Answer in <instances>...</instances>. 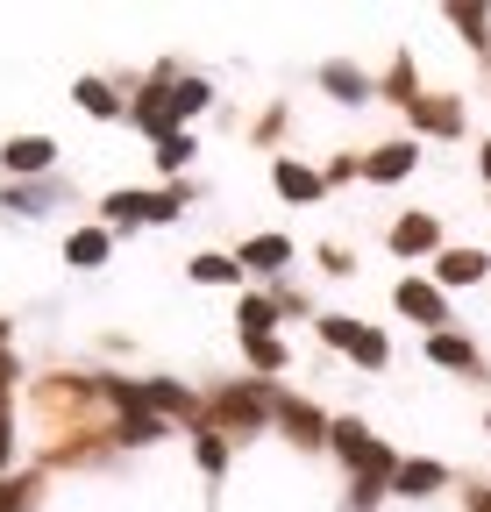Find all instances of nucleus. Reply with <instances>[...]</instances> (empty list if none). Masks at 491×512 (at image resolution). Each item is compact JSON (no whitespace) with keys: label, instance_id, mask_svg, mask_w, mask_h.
<instances>
[{"label":"nucleus","instance_id":"f8f14e48","mask_svg":"<svg viewBox=\"0 0 491 512\" xmlns=\"http://www.w3.org/2000/svg\"><path fill=\"white\" fill-rule=\"evenodd\" d=\"M427 363H442V370H470V377H484V356H477V342H470V335H456V328H442V335H427Z\"/></svg>","mask_w":491,"mask_h":512},{"label":"nucleus","instance_id":"f3484780","mask_svg":"<svg viewBox=\"0 0 491 512\" xmlns=\"http://www.w3.org/2000/svg\"><path fill=\"white\" fill-rule=\"evenodd\" d=\"M72 100H79L93 121H114V114H129V100H121L107 79H79V86H72Z\"/></svg>","mask_w":491,"mask_h":512},{"label":"nucleus","instance_id":"423d86ee","mask_svg":"<svg viewBox=\"0 0 491 512\" xmlns=\"http://www.w3.org/2000/svg\"><path fill=\"white\" fill-rule=\"evenodd\" d=\"M406 114H413L420 136H442V143H456V136H463V100H456V93H420Z\"/></svg>","mask_w":491,"mask_h":512},{"label":"nucleus","instance_id":"72a5a7b5","mask_svg":"<svg viewBox=\"0 0 491 512\" xmlns=\"http://www.w3.org/2000/svg\"><path fill=\"white\" fill-rule=\"evenodd\" d=\"M278 313H285V320H292V313H314V299H306L299 285H278Z\"/></svg>","mask_w":491,"mask_h":512},{"label":"nucleus","instance_id":"cd10ccee","mask_svg":"<svg viewBox=\"0 0 491 512\" xmlns=\"http://www.w3.org/2000/svg\"><path fill=\"white\" fill-rule=\"evenodd\" d=\"M449 22H456V29H463V36H470L477 50H491V29H484L491 15H484V8H449Z\"/></svg>","mask_w":491,"mask_h":512},{"label":"nucleus","instance_id":"4c0bfd02","mask_svg":"<svg viewBox=\"0 0 491 512\" xmlns=\"http://www.w3.org/2000/svg\"><path fill=\"white\" fill-rule=\"evenodd\" d=\"M484 427H491V420H484Z\"/></svg>","mask_w":491,"mask_h":512},{"label":"nucleus","instance_id":"a878e982","mask_svg":"<svg viewBox=\"0 0 491 512\" xmlns=\"http://www.w3.org/2000/svg\"><path fill=\"white\" fill-rule=\"evenodd\" d=\"M193 456H200V470H207V477H221V470H228V441L207 427V434H193Z\"/></svg>","mask_w":491,"mask_h":512},{"label":"nucleus","instance_id":"c9c22d12","mask_svg":"<svg viewBox=\"0 0 491 512\" xmlns=\"http://www.w3.org/2000/svg\"><path fill=\"white\" fill-rule=\"evenodd\" d=\"M477 171H484V178H491V143H484V150H477Z\"/></svg>","mask_w":491,"mask_h":512},{"label":"nucleus","instance_id":"2f4dec72","mask_svg":"<svg viewBox=\"0 0 491 512\" xmlns=\"http://www.w3.org/2000/svg\"><path fill=\"white\" fill-rule=\"evenodd\" d=\"M328 185H349V178H363V157L356 150H342V157H328V171H321Z\"/></svg>","mask_w":491,"mask_h":512},{"label":"nucleus","instance_id":"c85d7f7f","mask_svg":"<svg viewBox=\"0 0 491 512\" xmlns=\"http://www.w3.org/2000/svg\"><path fill=\"white\" fill-rule=\"evenodd\" d=\"M242 349H250V363H257L264 377H271V370H285V342H278V335H264V342H242Z\"/></svg>","mask_w":491,"mask_h":512},{"label":"nucleus","instance_id":"2eb2a0df","mask_svg":"<svg viewBox=\"0 0 491 512\" xmlns=\"http://www.w3.org/2000/svg\"><path fill=\"white\" fill-rule=\"evenodd\" d=\"M484 271H491L484 249H442V256H435V285H477Z\"/></svg>","mask_w":491,"mask_h":512},{"label":"nucleus","instance_id":"ddd939ff","mask_svg":"<svg viewBox=\"0 0 491 512\" xmlns=\"http://www.w3.org/2000/svg\"><path fill=\"white\" fill-rule=\"evenodd\" d=\"M413 164H420V143H385V150L363 157V178H371V185H399Z\"/></svg>","mask_w":491,"mask_h":512},{"label":"nucleus","instance_id":"6e6552de","mask_svg":"<svg viewBox=\"0 0 491 512\" xmlns=\"http://www.w3.org/2000/svg\"><path fill=\"white\" fill-rule=\"evenodd\" d=\"M292 256H299V249H292V235L264 228V235H250V242L235 249V264H242V271H264V278H278V271L292 264Z\"/></svg>","mask_w":491,"mask_h":512},{"label":"nucleus","instance_id":"c756f323","mask_svg":"<svg viewBox=\"0 0 491 512\" xmlns=\"http://www.w3.org/2000/svg\"><path fill=\"white\" fill-rule=\"evenodd\" d=\"M285 121H292V107L278 100V107H264V114H257V128H250V136H257V143H278V136H285Z\"/></svg>","mask_w":491,"mask_h":512},{"label":"nucleus","instance_id":"393cba45","mask_svg":"<svg viewBox=\"0 0 491 512\" xmlns=\"http://www.w3.org/2000/svg\"><path fill=\"white\" fill-rule=\"evenodd\" d=\"M314 328H321V342H328V349H342V356H349V349H356V335H363V320H342V313H321V320H314Z\"/></svg>","mask_w":491,"mask_h":512},{"label":"nucleus","instance_id":"412c9836","mask_svg":"<svg viewBox=\"0 0 491 512\" xmlns=\"http://www.w3.org/2000/svg\"><path fill=\"white\" fill-rule=\"evenodd\" d=\"M193 150H200V143L186 136V128H171V136H157V171H171V178H178V171L193 164Z\"/></svg>","mask_w":491,"mask_h":512},{"label":"nucleus","instance_id":"1a4fd4ad","mask_svg":"<svg viewBox=\"0 0 491 512\" xmlns=\"http://www.w3.org/2000/svg\"><path fill=\"white\" fill-rule=\"evenodd\" d=\"M57 164V143L50 136H15V143H0V171H15L22 185L36 178V171H50Z\"/></svg>","mask_w":491,"mask_h":512},{"label":"nucleus","instance_id":"bb28decb","mask_svg":"<svg viewBox=\"0 0 491 512\" xmlns=\"http://www.w3.org/2000/svg\"><path fill=\"white\" fill-rule=\"evenodd\" d=\"M385 93H392L399 107H413V100H420V93H413V57H406V50L392 57V79H385Z\"/></svg>","mask_w":491,"mask_h":512},{"label":"nucleus","instance_id":"0eeeda50","mask_svg":"<svg viewBox=\"0 0 491 512\" xmlns=\"http://www.w3.org/2000/svg\"><path fill=\"white\" fill-rule=\"evenodd\" d=\"M171 64H164V72L150 79V86H136V100H129V121L136 128H150V136H171V128H178V114H171Z\"/></svg>","mask_w":491,"mask_h":512},{"label":"nucleus","instance_id":"7c9ffc66","mask_svg":"<svg viewBox=\"0 0 491 512\" xmlns=\"http://www.w3.org/2000/svg\"><path fill=\"white\" fill-rule=\"evenodd\" d=\"M314 256H321V271H328V278H356V256H349L342 242H321Z\"/></svg>","mask_w":491,"mask_h":512},{"label":"nucleus","instance_id":"5701e85b","mask_svg":"<svg viewBox=\"0 0 491 512\" xmlns=\"http://www.w3.org/2000/svg\"><path fill=\"white\" fill-rule=\"evenodd\" d=\"M193 192L186 185H157V192H143V221H178V207H186Z\"/></svg>","mask_w":491,"mask_h":512},{"label":"nucleus","instance_id":"a211bd4d","mask_svg":"<svg viewBox=\"0 0 491 512\" xmlns=\"http://www.w3.org/2000/svg\"><path fill=\"white\" fill-rule=\"evenodd\" d=\"M57 200H65L57 185H0V207L8 214H50Z\"/></svg>","mask_w":491,"mask_h":512},{"label":"nucleus","instance_id":"9b49d317","mask_svg":"<svg viewBox=\"0 0 491 512\" xmlns=\"http://www.w3.org/2000/svg\"><path fill=\"white\" fill-rule=\"evenodd\" d=\"M442 484H449V470L435 456H399V470H392V491L399 498H435Z\"/></svg>","mask_w":491,"mask_h":512},{"label":"nucleus","instance_id":"39448f33","mask_svg":"<svg viewBox=\"0 0 491 512\" xmlns=\"http://www.w3.org/2000/svg\"><path fill=\"white\" fill-rule=\"evenodd\" d=\"M385 242H392V256H406V264H420V256H442V221H435V214H399Z\"/></svg>","mask_w":491,"mask_h":512},{"label":"nucleus","instance_id":"dca6fc26","mask_svg":"<svg viewBox=\"0 0 491 512\" xmlns=\"http://www.w3.org/2000/svg\"><path fill=\"white\" fill-rule=\"evenodd\" d=\"M278 320H285V313H278V299H257V292L235 306V328H242V342H264V335H278Z\"/></svg>","mask_w":491,"mask_h":512},{"label":"nucleus","instance_id":"20e7f679","mask_svg":"<svg viewBox=\"0 0 491 512\" xmlns=\"http://www.w3.org/2000/svg\"><path fill=\"white\" fill-rule=\"evenodd\" d=\"M271 192H278L285 207H321V200H328V178H321L314 164H299V157H278V164H271Z\"/></svg>","mask_w":491,"mask_h":512},{"label":"nucleus","instance_id":"4468645a","mask_svg":"<svg viewBox=\"0 0 491 512\" xmlns=\"http://www.w3.org/2000/svg\"><path fill=\"white\" fill-rule=\"evenodd\" d=\"M107 249H114V228H72V235H65V264H72V271H100Z\"/></svg>","mask_w":491,"mask_h":512},{"label":"nucleus","instance_id":"7ed1b4c3","mask_svg":"<svg viewBox=\"0 0 491 512\" xmlns=\"http://www.w3.org/2000/svg\"><path fill=\"white\" fill-rule=\"evenodd\" d=\"M392 306L413 320V328H427V335L449 328V292H442L435 278H399V285H392Z\"/></svg>","mask_w":491,"mask_h":512},{"label":"nucleus","instance_id":"4be33fe9","mask_svg":"<svg viewBox=\"0 0 491 512\" xmlns=\"http://www.w3.org/2000/svg\"><path fill=\"white\" fill-rule=\"evenodd\" d=\"M349 363H356V370H385V363H392L385 328H363V335H356V349H349Z\"/></svg>","mask_w":491,"mask_h":512},{"label":"nucleus","instance_id":"9d476101","mask_svg":"<svg viewBox=\"0 0 491 512\" xmlns=\"http://www.w3.org/2000/svg\"><path fill=\"white\" fill-rule=\"evenodd\" d=\"M321 86H328V100H342V107H363L378 86H371V72L363 64H349V57H328L321 64Z\"/></svg>","mask_w":491,"mask_h":512},{"label":"nucleus","instance_id":"473e14b6","mask_svg":"<svg viewBox=\"0 0 491 512\" xmlns=\"http://www.w3.org/2000/svg\"><path fill=\"white\" fill-rule=\"evenodd\" d=\"M8 456H15V406L0 399V470H8Z\"/></svg>","mask_w":491,"mask_h":512},{"label":"nucleus","instance_id":"f257e3e1","mask_svg":"<svg viewBox=\"0 0 491 512\" xmlns=\"http://www.w3.org/2000/svg\"><path fill=\"white\" fill-rule=\"evenodd\" d=\"M271 399L278 392H257L250 377H228V384H214L207 392V427L214 434H264L271 427ZM200 427V434H207Z\"/></svg>","mask_w":491,"mask_h":512},{"label":"nucleus","instance_id":"e433bc0d","mask_svg":"<svg viewBox=\"0 0 491 512\" xmlns=\"http://www.w3.org/2000/svg\"><path fill=\"white\" fill-rule=\"evenodd\" d=\"M0 342H8V320H0Z\"/></svg>","mask_w":491,"mask_h":512},{"label":"nucleus","instance_id":"f03ea898","mask_svg":"<svg viewBox=\"0 0 491 512\" xmlns=\"http://www.w3.org/2000/svg\"><path fill=\"white\" fill-rule=\"evenodd\" d=\"M271 427H278L292 448H328V434H335V420H328L314 399H292V392L271 399Z\"/></svg>","mask_w":491,"mask_h":512},{"label":"nucleus","instance_id":"aec40b11","mask_svg":"<svg viewBox=\"0 0 491 512\" xmlns=\"http://www.w3.org/2000/svg\"><path fill=\"white\" fill-rule=\"evenodd\" d=\"M207 107H214V86H207V79H178V86H171V114H178V128H186L193 114H207Z\"/></svg>","mask_w":491,"mask_h":512},{"label":"nucleus","instance_id":"f704fd0d","mask_svg":"<svg viewBox=\"0 0 491 512\" xmlns=\"http://www.w3.org/2000/svg\"><path fill=\"white\" fill-rule=\"evenodd\" d=\"M463 512H491V491H484V484H470V491H463Z\"/></svg>","mask_w":491,"mask_h":512},{"label":"nucleus","instance_id":"b1692460","mask_svg":"<svg viewBox=\"0 0 491 512\" xmlns=\"http://www.w3.org/2000/svg\"><path fill=\"white\" fill-rule=\"evenodd\" d=\"M136 221H143V192H136V185L107 192V228H136Z\"/></svg>","mask_w":491,"mask_h":512},{"label":"nucleus","instance_id":"6ab92c4d","mask_svg":"<svg viewBox=\"0 0 491 512\" xmlns=\"http://www.w3.org/2000/svg\"><path fill=\"white\" fill-rule=\"evenodd\" d=\"M186 271H193V285H235V278H242V264H235L228 249H200Z\"/></svg>","mask_w":491,"mask_h":512}]
</instances>
